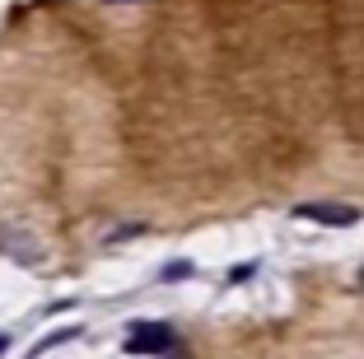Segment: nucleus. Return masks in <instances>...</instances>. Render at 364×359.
I'll use <instances>...</instances> for the list:
<instances>
[{
	"mask_svg": "<svg viewBox=\"0 0 364 359\" xmlns=\"http://www.w3.org/2000/svg\"><path fill=\"white\" fill-rule=\"evenodd\" d=\"M0 247H5V252H14L19 262H38V247H33L23 233H5V238H0Z\"/></svg>",
	"mask_w": 364,
	"mask_h": 359,
	"instance_id": "7ed1b4c3",
	"label": "nucleus"
},
{
	"mask_svg": "<svg viewBox=\"0 0 364 359\" xmlns=\"http://www.w3.org/2000/svg\"><path fill=\"white\" fill-rule=\"evenodd\" d=\"M5 350H10V336H5V331H0V355H5Z\"/></svg>",
	"mask_w": 364,
	"mask_h": 359,
	"instance_id": "39448f33",
	"label": "nucleus"
},
{
	"mask_svg": "<svg viewBox=\"0 0 364 359\" xmlns=\"http://www.w3.org/2000/svg\"><path fill=\"white\" fill-rule=\"evenodd\" d=\"M360 289H364V271H360Z\"/></svg>",
	"mask_w": 364,
	"mask_h": 359,
	"instance_id": "423d86ee",
	"label": "nucleus"
},
{
	"mask_svg": "<svg viewBox=\"0 0 364 359\" xmlns=\"http://www.w3.org/2000/svg\"><path fill=\"white\" fill-rule=\"evenodd\" d=\"M294 220H313V224H355L360 210L355 205H336V201H304L294 205Z\"/></svg>",
	"mask_w": 364,
	"mask_h": 359,
	"instance_id": "f03ea898",
	"label": "nucleus"
},
{
	"mask_svg": "<svg viewBox=\"0 0 364 359\" xmlns=\"http://www.w3.org/2000/svg\"><path fill=\"white\" fill-rule=\"evenodd\" d=\"M131 355H178V336L173 327H159V322H136L127 336Z\"/></svg>",
	"mask_w": 364,
	"mask_h": 359,
	"instance_id": "f257e3e1",
	"label": "nucleus"
},
{
	"mask_svg": "<svg viewBox=\"0 0 364 359\" xmlns=\"http://www.w3.org/2000/svg\"><path fill=\"white\" fill-rule=\"evenodd\" d=\"M70 336H80V327H65V331H56V336H43V345L33 350V355H43V350H52V345H61V341H70Z\"/></svg>",
	"mask_w": 364,
	"mask_h": 359,
	"instance_id": "20e7f679",
	"label": "nucleus"
}]
</instances>
